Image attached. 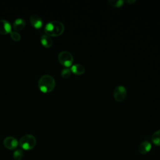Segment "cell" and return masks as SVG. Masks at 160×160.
<instances>
[{
  "mask_svg": "<svg viewBox=\"0 0 160 160\" xmlns=\"http://www.w3.org/2000/svg\"><path fill=\"white\" fill-rule=\"evenodd\" d=\"M64 31V24L58 21H52L48 22L44 28L46 35L49 36H58L61 35Z\"/></svg>",
  "mask_w": 160,
  "mask_h": 160,
  "instance_id": "6da1fadb",
  "label": "cell"
},
{
  "mask_svg": "<svg viewBox=\"0 0 160 160\" xmlns=\"http://www.w3.org/2000/svg\"><path fill=\"white\" fill-rule=\"evenodd\" d=\"M56 86L54 78L49 74H44L39 79L38 86L39 89L44 92L52 91Z\"/></svg>",
  "mask_w": 160,
  "mask_h": 160,
  "instance_id": "7a4b0ae2",
  "label": "cell"
},
{
  "mask_svg": "<svg viewBox=\"0 0 160 160\" xmlns=\"http://www.w3.org/2000/svg\"><path fill=\"white\" fill-rule=\"evenodd\" d=\"M36 144V138L30 134L24 135L19 140V145L24 150H31L33 149L35 147Z\"/></svg>",
  "mask_w": 160,
  "mask_h": 160,
  "instance_id": "3957f363",
  "label": "cell"
},
{
  "mask_svg": "<svg viewBox=\"0 0 160 160\" xmlns=\"http://www.w3.org/2000/svg\"><path fill=\"white\" fill-rule=\"evenodd\" d=\"M73 56L68 51H63L59 52L58 55V60L60 64L65 67H70L73 62Z\"/></svg>",
  "mask_w": 160,
  "mask_h": 160,
  "instance_id": "277c9868",
  "label": "cell"
},
{
  "mask_svg": "<svg viewBox=\"0 0 160 160\" xmlns=\"http://www.w3.org/2000/svg\"><path fill=\"white\" fill-rule=\"evenodd\" d=\"M127 96V91L123 86H118L113 91V96L114 99L118 102L123 101Z\"/></svg>",
  "mask_w": 160,
  "mask_h": 160,
  "instance_id": "5b68a950",
  "label": "cell"
},
{
  "mask_svg": "<svg viewBox=\"0 0 160 160\" xmlns=\"http://www.w3.org/2000/svg\"><path fill=\"white\" fill-rule=\"evenodd\" d=\"M3 144L4 147L9 150L15 149L18 146V140L12 136H8L4 139Z\"/></svg>",
  "mask_w": 160,
  "mask_h": 160,
  "instance_id": "8992f818",
  "label": "cell"
},
{
  "mask_svg": "<svg viewBox=\"0 0 160 160\" xmlns=\"http://www.w3.org/2000/svg\"><path fill=\"white\" fill-rule=\"evenodd\" d=\"M11 31V25L10 22L6 19L0 20V34L5 35Z\"/></svg>",
  "mask_w": 160,
  "mask_h": 160,
  "instance_id": "52a82bcc",
  "label": "cell"
},
{
  "mask_svg": "<svg viewBox=\"0 0 160 160\" xmlns=\"http://www.w3.org/2000/svg\"><path fill=\"white\" fill-rule=\"evenodd\" d=\"M29 21L31 24V25L37 29H39L42 27L43 25V21L40 16H39L37 14H32L30 16Z\"/></svg>",
  "mask_w": 160,
  "mask_h": 160,
  "instance_id": "ba28073f",
  "label": "cell"
},
{
  "mask_svg": "<svg viewBox=\"0 0 160 160\" xmlns=\"http://www.w3.org/2000/svg\"><path fill=\"white\" fill-rule=\"evenodd\" d=\"M151 149V144L148 141L142 142L138 147V152L141 154H146L148 153Z\"/></svg>",
  "mask_w": 160,
  "mask_h": 160,
  "instance_id": "9c48e42d",
  "label": "cell"
},
{
  "mask_svg": "<svg viewBox=\"0 0 160 160\" xmlns=\"http://www.w3.org/2000/svg\"><path fill=\"white\" fill-rule=\"evenodd\" d=\"M26 25L25 21L22 18H17L13 22L12 28L16 31H21L24 29Z\"/></svg>",
  "mask_w": 160,
  "mask_h": 160,
  "instance_id": "30bf717a",
  "label": "cell"
},
{
  "mask_svg": "<svg viewBox=\"0 0 160 160\" xmlns=\"http://www.w3.org/2000/svg\"><path fill=\"white\" fill-rule=\"evenodd\" d=\"M71 71L76 75H82L85 72V68L81 64H75L71 66Z\"/></svg>",
  "mask_w": 160,
  "mask_h": 160,
  "instance_id": "8fae6325",
  "label": "cell"
},
{
  "mask_svg": "<svg viewBox=\"0 0 160 160\" xmlns=\"http://www.w3.org/2000/svg\"><path fill=\"white\" fill-rule=\"evenodd\" d=\"M41 42L45 48H49L52 45V40L51 38L46 34L42 35L41 37Z\"/></svg>",
  "mask_w": 160,
  "mask_h": 160,
  "instance_id": "7c38bea8",
  "label": "cell"
},
{
  "mask_svg": "<svg viewBox=\"0 0 160 160\" xmlns=\"http://www.w3.org/2000/svg\"><path fill=\"white\" fill-rule=\"evenodd\" d=\"M152 143L158 146H160V129L154 132L151 137Z\"/></svg>",
  "mask_w": 160,
  "mask_h": 160,
  "instance_id": "4fadbf2b",
  "label": "cell"
},
{
  "mask_svg": "<svg viewBox=\"0 0 160 160\" xmlns=\"http://www.w3.org/2000/svg\"><path fill=\"white\" fill-rule=\"evenodd\" d=\"M12 156L15 160H21L24 156V152L22 149H16L14 151Z\"/></svg>",
  "mask_w": 160,
  "mask_h": 160,
  "instance_id": "5bb4252c",
  "label": "cell"
},
{
  "mask_svg": "<svg viewBox=\"0 0 160 160\" xmlns=\"http://www.w3.org/2000/svg\"><path fill=\"white\" fill-rule=\"evenodd\" d=\"M108 2L111 6L115 8L121 7L124 4V1L122 0H109Z\"/></svg>",
  "mask_w": 160,
  "mask_h": 160,
  "instance_id": "9a60e30c",
  "label": "cell"
},
{
  "mask_svg": "<svg viewBox=\"0 0 160 160\" xmlns=\"http://www.w3.org/2000/svg\"><path fill=\"white\" fill-rule=\"evenodd\" d=\"M71 71L68 68L63 69L61 72V75L62 78L64 79L69 78L71 76Z\"/></svg>",
  "mask_w": 160,
  "mask_h": 160,
  "instance_id": "2e32d148",
  "label": "cell"
},
{
  "mask_svg": "<svg viewBox=\"0 0 160 160\" xmlns=\"http://www.w3.org/2000/svg\"><path fill=\"white\" fill-rule=\"evenodd\" d=\"M10 36H11V38L12 39V40L14 41H20V39L21 38L20 34L15 31H11Z\"/></svg>",
  "mask_w": 160,
  "mask_h": 160,
  "instance_id": "e0dca14e",
  "label": "cell"
},
{
  "mask_svg": "<svg viewBox=\"0 0 160 160\" xmlns=\"http://www.w3.org/2000/svg\"><path fill=\"white\" fill-rule=\"evenodd\" d=\"M126 2L127 3H133V2H136V1H135V0H133V1H126Z\"/></svg>",
  "mask_w": 160,
  "mask_h": 160,
  "instance_id": "ac0fdd59",
  "label": "cell"
}]
</instances>
